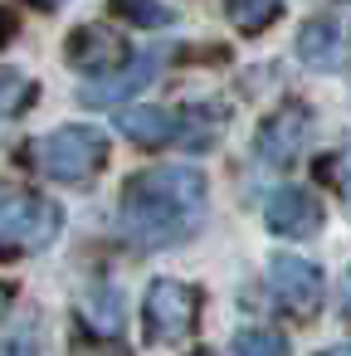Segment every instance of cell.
Returning a JSON list of instances; mask_svg holds the SVG:
<instances>
[{
	"label": "cell",
	"mask_w": 351,
	"mask_h": 356,
	"mask_svg": "<svg viewBox=\"0 0 351 356\" xmlns=\"http://www.w3.org/2000/svg\"><path fill=\"white\" fill-rule=\"evenodd\" d=\"M263 225H268V234L307 239V234L322 229V200L302 186H283V191H273V200L263 210Z\"/></svg>",
	"instance_id": "cell-9"
},
{
	"label": "cell",
	"mask_w": 351,
	"mask_h": 356,
	"mask_svg": "<svg viewBox=\"0 0 351 356\" xmlns=\"http://www.w3.org/2000/svg\"><path fill=\"white\" fill-rule=\"evenodd\" d=\"M322 356H351V341H346V346H332V351H322Z\"/></svg>",
	"instance_id": "cell-20"
},
{
	"label": "cell",
	"mask_w": 351,
	"mask_h": 356,
	"mask_svg": "<svg viewBox=\"0 0 351 356\" xmlns=\"http://www.w3.org/2000/svg\"><path fill=\"white\" fill-rule=\"evenodd\" d=\"M69 64L74 69H83V74H117L122 64H127V40L122 35H113V30H103V25H79L74 35H69Z\"/></svg>",
	"instance_id": "cell-10"
},
{
	"label": "cell",
	"mask_w": 351,
	"mask_h": 356,
	"mask_svg": "<svg viewBox=\"0 0 351 356\" xmlns=\"http://www.w3.org/2000/svg\"><path fill=\"white\" fill-rule=\"evenodd\" d=\"M83 317H88V322H98V332H103V337H117V327H122V307H117V293H113V298L103 293V298H98V302H93V307H88Z\"/></svg>",
	"instance_id": "cell-16"
},
{
	"label": "cell",
	"mask_w": 351,
	"mask_h": 356,
	"mask_svg": "<svg viewBox=\"0 0 351 356\" xmlns=\"http://www.w3.org/2000/svg\"><path fill=\"white\" fill-rule=\"evenodd\" d=\"M297 59L317 74H336L351 64V0H332L297 30Z\"/></svg>",
	"instance_id": "cell-4"
},
{
	"label": "cell",
	"mask_w": 351,
	"mask_h": 356,
	"mask_svg": "<svg viewBox=\"0 0 351 356\" xmlns=\"http://www.w3.org/2000/svg\"><path fill=\"white\" fill-rule=\"evenodd\" d=\"M327 171L336 176V186H341V195H351V147H346V152H336V161H332Z\"/></svg>",
	"instance_id": "cell-17"
},
{
	"label": "cell",
	"mask_w": 351,
	"mask_h": 356,
	"mask_svg": "<svg viewBox=\"0 0 351 356\" xmlns=\"http://www.w3.org/2000/svg\"><path fill=\"white\" fill-rule=\"evenodd\" d=\"M6 298H10V293H6V288H0V302H6ZM0 317H6V307H0Z\"/></svg>",
	"instance_id": "cell-22"
},
{
	"label": "cell",
	"mask_w": 351,
	"mask_h": 356,
	"mask_svg": "<svg viewBox=\"0 0 351 356\" xmlns=\"http://www.w3.org/2000/svg\"><path fill=\"white\" fill-rule=\"evenodd\" d=\"M225 15L239 35H259L283 15V0H225Z\"/></svg>",
	"instance_id": "cell-12"
},
{
	"label": "cell",
	"mask_w": 351,
	"mask_h": 356,
	"mask_svg": "<svg viewBox=\"0 0 351 356\" xmlns=\"http://www.w3.org/2000/svg\"><path fill=\"white\" fill-rule=\"evenodd\" d=\"M108 161V137L98 127H83V122H69V127H54L49 137L35 142V166L49 176V181H64V186H83L103 171Z\"/></svg>",
	"instance_id": "cell-2"
},
{
	"label": "cell",
	"mask_w": 351,
	"mask_h": 356,
	"mask_svg": "<svg viewBox=\"0 0 351 356\" xmlns=\"http://www.w3.org/2000/svg\"><path fill=\"white\" fill-rule=\"evenodd\" d=\"M234 356H288V337L273 327H244L234 337Z\"/></svg>",
	"instance_id": "cell-14"
},
{
	"label": "cell",
	"mask_w": 351,
	"mask_h": 356,
	"mask_svg": "<svg viewBox=\"0 0 351 356\" xmlns=\"http://www.w3.org/2000/svg\"><path fill=\"white\" fill-rule=\"evenodd\" d=\"M113 10L122 15V20H132V25H142V30H161V25H171L176 20V10L171 6H161V0H113Z\"/></svg>",
	"instance_id": "cell-15"
},
{
	"label": "cell",
	"mask_w": 351,
	"mask_h": 356,
	"mask_svg": "<svg viewBox=\"0 0 351 356\" xmlns=\"http://www.w3.org/2000/svg\"><path fill=\"white\" fill-rule=\"evenodd\" d=\"M268 293L278 298L283 312L312 317V312L322 307V293H327V288H322V268L307 264V259L278 254V259H268Z\"/></svg>",
	"instance_id": "cell-6"
},
{
	"label": "cell",
	"mask_w": 351,
	"mask_h": 356,
	"mask_svg": "<svg viewBox=\"0 0 351 356\" xmlns=\"http://www.w3.org/2000/svg\"><path fill=\"white\" fill-rule=\"evenodd\" d=\"M10 35H15V20H10V15H6V10H0V44H6V40H10Z\"/></svg>",
	"instance_id": "cell-19"
},
{
	"label": "cell",
	"mask_w": 351,
	"mask_h": 356,
	"mask_svg": "<svg viewBox=\"0 0 351 356\" xmlns=\"http://www.w3.org/2000/svg\"><path fill=\"white\" fill-rule=\"evenodd\" d=\"M205 215V176L195 166L137 171L122 191V234L142 249L181 244Z\"/></svg>",
	"instance_id": "cell-1"
},
{
	"label": "cell",
	"mask_w": 351,
	"mask_h": 356,
	"mask_svg": "<svg viewBox=\"0 0 351 356\" xmlns=\"http://www.w3.org/2000/svg\"><path fill=\"white\" fill-rule=\"evenodd\" d=\"M64 229V210L49 195H35L25 186H0V249H44Z\"/></svg>",
	"instance_id": "cell-3"
},
{
	"label": "cell",
	"mask_w": 351,
	"mask_h": 356,
	"mask_svg": "<svg viewBox=\"0 0 351 356\" xmlns=\"http://www.w3.org/2000/svg\"><path fill=\"white\" fill-rule=\"evenodd\" d=\"M166 49H152V54H137L132 64H122L117 74H103V79H93V83H83V103L88 108H113V103H127L132 93H142L147 83H156L161 79V69H166Z\"/></svg>",
	"instance_id": "cell-8"
},
{
	"label": "cell",
	"mask_w": 351,
	"mask_h": 356,
	"mask_svg": "<svg viewBox=\"0 0 351 356\" xmlns=\"http://www.w3.org/2000/svg\"><path fill=\"white\" fill-rule=\"evenodd\" d=\"M0 356H35L25 341H6V346H0Z\"/></svg>",
	"instance_id": "cell-18"
},
{
	"label": "cell",
	"mask_w": 351,
	"mask_h": 356,
	"mask_svg": "<svg viewBox=\"0 0 351 356\" xmlns=\"http://www.w3.org/2000/svg\"><path fill=\"white\" fill-rule=\"evenodd\" d=\"M147 307V337L161 341V346H176L195 332V317H200V293L181 278H156L142 298Z\"/></svg>",
	"instance_id": "cell-5"
},
{
	"label": "cell",
	"mask_w": 351,
	"mask_h": 356,
	"mask_svg": "<svg viewBox=\"0 0 351 356\" xmlns=\"http://www.w3.org/2000/svg\"><path fill=\"white\" fill-rule=\"evenodd\" d=\"M30 103H35V83L20 69H0V122L20 118Z\"/></svg>",
	"instance_id": "cell-13"
},
{
	"label": "cell",
	"mask_w": 351,
	"mask_h": 356,
	"mask_svg": "<svg viewBox=\"0 0 351 356\" xmlns=\"http://www.w3.org/2000/svg\"><path fill=\"white\" fill-rule=\"evenodd\" d=\"M307 132H312V113L302 103H283L278 113L263 118L259 137H254V152L263 166H293L307 147Z\"/></svg>",
	"instance_id": "cell-7"
},
{
	"label": "cell",
	"mask_w": 351,
	"mask_h": 356,
	"mask_svg": "<svg viewBox=\"0 0 351 356\" xmlns=\"http://www.w3.org/2000/svg\"><path fill=\"white\" fill-rule=\"evenodd\" d=\"M117 132L137 147H166V142H181V113L176 108H127V113H117Z\"/></svg>",
	"instance_id": "cell-11"
},
{
	"label": "cell",
	"mask_w": 351,
	"mask_h": 356,
	"mask_svg": "<svg viewBox=\"0 0 351 356\" xmlns=\"http://www.w3.org/2000/svg\"><path fill=\"white\" fill-rule=\"evenodd\" d=\"M35 6H44V10H49V6H64V0H35Z\"/></svg>",
	"instance_id": "cell-21"
}]
</instances>
